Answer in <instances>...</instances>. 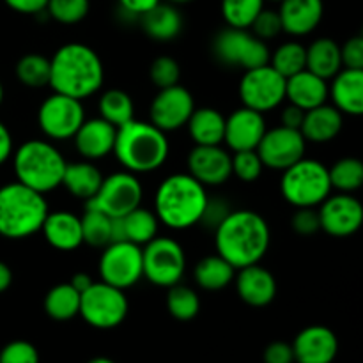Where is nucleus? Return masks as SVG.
I'll return each mask as SVG.
<instances>
[{"instance_id":"35","label":"nucleus","mask_w":363,"mask_h":363,"mask_svg":"<svg viewBox=\"0 0 363 363\" xmlns=\"http://www.w3.org/2000/svg\"><path fill=\"white\" fill-rule=\"evenodd\" d=\"M123 223L126 241L138 245V247H144V245H147L149 241L158 236V216L155 215V211L142 208V206H138L137 209L123 216Z\"/></svg>"},{"instance_id":"44","label":"nucleus","mask_w":363,"mask_h":363,"mask_svg":"<svg viewBox=\"0 0 363 363\" xmlns=\"http://www.w3.org/2000/svg\"><path fill=\"white\" fill-rule=\"evenodd\" d=\"M149 77L158 89L172 87V85L179 84L181 66L172 57L162 55L152 60L151 67H149Z\"/></svg>"},{"instance_id":"22","label":"nucleus","mask_w":363,"mask_h":363,"mask_svg":"<svg viewBox=\"0 0 363 363\" xmlns=\"http://www.w3.org/2000/svg\"><path fill=\"white\" fill-rule=\"evenodd\" d=\"M282 30L294 38L312 34L325 16L323 0H282L279 9Z\"/></svg>"},{"instance_id":"36","label":"nucleus","mask_w":363,"mask_h":363,"mask_svg":"<svg viewBox=\"0 0 363 363\" xmlns=\"http://www.w3.org/2000/svg\"><path fill=\"white\" fill-rule=\"evenodd\" d=\"M269 66L284 78L300 73L307 67V46L298 41L282 43L275 52L269 53Z\"/></svg>"},{"instance_id":"18","label":"nucleus","mask_w":363,"mask_h":363,"mask_svg":"<svg viewBox=\"0 0 363 363\" xmlns=\"http://www.w3.org/2000/svg\"><path fill=\"white\" fill-rule=\"evenodd\" d=\"M188 174L208 186H222L233 177V155L222 145H195L186 158Z\"/></svg>"},{"instance_id":"9","label":"nucleus","mask_w":363,"mask_h":363,"mask_svg":"<svg viewBox=\"0 0 363 363\" xmlns=\"http://www.w3.org/2000/svg\"><path fill=\"white\" fill-rule=\"evenodd\" d=\"M128 308L130 303L124 291L99 280L80 294L78 314L92 328L112 330L126 319Z\"/></svg>"},{"instance_id":"60","label":"nucleus","mask_w":363,"mask_h":363,"mask_svg":"<svg viewBox=\"0 0 363 363\" xmlns=\"http://www.w3.org/2000/svg\"><path fill=\"white\" fill-rule=\"evenodd\" d=\"M264 2H266V0H264ZM268 2H279L280 4V2H282V0H268Z\"/></svg>"},{"instance_id":"45","label":"nucleus","mask_w":363,"mask_h":363,"mask_svg":"<svg viewBox=\"0 0 363 363\" xmlns=\"http://www.w3.org/2000/svg\"><path fill=\"white\" fill-rule=\"evenodd\" d=\"M0 363H39V353L27 340H13L0 351Z\"/></svg>"},{"instance_id":"1","label":"nucleus","mask_w":363,"mask_h":363,"mask_svg":"<svg viewBox=\"0 0 363 363\" xmlns=\"http://www.w3.org/2000/svg\"><path fill=\"white\" fill-rule=\"evenodd\" d=\"M272 230L262 215L252 209L230 211L215 229V248L234 269L259 264L268 254Z\"/></svg>"},{"instance_id":"26","label":"nucleus","mask_w":363,"mask_h":363,"mask_svg":"<svg viewBox=\"0 0 363 363\" xmlns=\"http://www.w3.org/2000/svg\"><path fill=\"white\" fill-rule=\"evenodd\" d=\"M286 99L305 112L325 105L328 101V80L311 73L308 69L300 71L286 78Z\"/></svg>"},{"instance_id":"34","label":"nucleus","mask_w":363,"mask_h":363,"mask_svg":"<svg viewBox=\"0 0 363 363\" xmlns=\"http://www.w3.org/2000/svg\"><path fill=\"white\" fill-rule=\"evenodd\" d=\"M80 311V293L71 284H59L45 296V312L55 321H69Z\"/></svg>"},{"instance_id":"13","label":"nucleus","mask_w":363,"mask_h":363,"mask_svg":"<svg viewBox=\"0 0 363 363\" xmlns=\"http://www.w3.org/2000/svg\"><path fill=\"white\" fill-rule=\"evenodd\" d=\"M243 106L259 113H268L286 101V78L269 64L247 69L240 80Z\"/></svg>"},{"instance_id":"16","label":"nucleus","mask_w":363,"mask_h":363,"mask_svg":"<svg viewBox=\"0 0 363 363\" xmlns=\"http://www.w3.org/2000/svg\"><path fill=\"white\" fill-rule=\"evenodd\" d=\"M195 110V99L183 85L160 89L149 106V123L155 124L165 133L177 131L186 126L188 119Z\"/></svg>"},{"instance_id":"58","label":"nucleus","mask_w":363,"mask_h":363,"mask_svg":"<svg viewBox=\"0 0 363 363\" xmlns=\"http://www.w3.org/2000/svg\"><path fill=\"white\" fill-rule=\"evenodd\" d=\"M167 2H170V4H188V2H191V0H167Z\"/></svg>"},{"instance_id":"59","label":"nucleus","mask_w":363,"mask_h":363,"mask_svg":"<svg viewBox=\"0 0 363 363\" xmlns=\"http://www.w3.org/2000/svg\"><path fill=\"white\" fill-rule=\"evenodd\" d=\"M2 101H4V85L2 82H0V105H2Z\"/></svg>"},{"instance_id":"27","label":"nucleus","mask_w":363,"mask_h":363,"mask_svg":"<svg viewBox=\"0 0 363 363\" xmlns=\"http://www.w3.org/2000/svg\"><path fill=\"white\" fill-rule=\"evenodd\" d=\"M344 126V116L333 105H319L307 110L301 123V135L312 144H328L335 140Z\"/></svg>"},{"instance_id":"57","label":"nucleus","mask_w":363,"mask_h":363,"mask_svg":"<svg viewBox=\"0 0 363 363\" xmlns=\"http://www.w3.org/2000/svg\"><path fill=\"white\" fill-rule=\"evenodd\" d=\"M87 363H116V362H112L110 358H105V357H98V358H92V360Z\"/></svg>"},{"instance_id":"30","label":"nucleus","mask_w":363,"mask_h":363,"mask_svg":"<svg viewBox=\"0 0 363 363\" xmlns=\"http://www.w3.org/2000/svg\"><path fill=\"white\" fill-rule=\"evenodd\" d=\"M184 128L195 145H222L225 116L213 106H202L194 110Z\"/></svg>"},{"instance_id":"12","label":"nucleus","mask_w":363,"mask_h":363,"mask_svg":"<svg viewBox=\"0 0 363 363\" xmlns=\"http://www.w3.org/2000/svg\"><path fill=\"white\" fill-rule=\"evenodd\" d=\"M215 55L227 66H240L247 69L269 64V48L266 41L259 39L245 28H230L220 32L213 43Z\"/></svg>"},{"instance_id":"29","label":"nucleus","mask_w":363,"mask_h":363,"mask_svg":"<svg viewBox=\"0 0 363 363\" xmlns=\"http://www.w3.org/2000/svg\"><path fill=\"white\" fill-rule=\"evenodd\" d=\"M101 181L103 174L94 165V162L80 160V162L67 163L60 186L66 188L69 191V195H73L78 201L87 202L98 194L99 186H101Z\"/></svg>"},{"instance_id":"4","label":"nucleus","mask_w":363,"mask_h":363,"mask_svg":"<svg viewBox=\"0 0 363 363\" xmlns=\"http://www.w3.org/2000/svg\"><path fill=\"white\" fill-rule=\"evenodd\" d=\"M170 152L165 131L152 123L131 119L117 128L113 152L124 170L133 174H149L158 170L167 162Z\"/></svg>"},{"instance_id":"50","label":"nucleus","mask_w":363,"mask_h":363,"mask_svg":"<svg viewBox=\"0 0 363 363\" xmlns=\"http://www.w3.org/2000/svg\"><path fill=\"white\" fill-rule=\"evenodd\" d=\"M293 346L287 342H272L264 350V363H293Z\"/></svg>"},{"instance_id":"19","label":"nucleus","mask_w":363,"mask_h":363,"mask_svg":"<svg viewBox=\"0 0 363 363\" xmlns=\"http://www.w3.org/2000/svg\"><path fill=\"white\" fill-rule=\"evenodd\" d=\"M266 130H268V124H266L264 113L241 106L234 110L229 117H225L223 142L233 152L250 151V149H257Z\"/></svg>"},{"instance_id":"41","label":"nucleus","mask_w":363,"mask_h":363,"mask_svg":"<svg viewBox=\"0 0 363 363\" xmlns=\"http://www.w3.org/2000/svg\"><path fill=\"white\" fill-rule=\"evenodd\" d=\"M167 308L177 321H191L201 311V300L191 287L176 284V286L169 287Z\"/></svg>"},{"instance_id":"39","label":"nucleus","mask_w":363,"mask_h":363,"mask_svg":"<svg viewBox=\"0 0 363 363\" xmlns=\"http://www.w3.org/2000/svg\"><path fill=\"white\" fill-rule=\"evenodd\" d=\"M82 222V238L84 243L89 247L105 248L110 243V227H112V218L96 208L85 209Z\"/></svg>"},{"instance_id":"52","label":"nucleus","mask_w":363,"mask_h":363,"mask_svg":"<svg viewBox=\"0 0 363 363\" xmlns=\"http://www.w3.org/2000/svg\"><path fill=\"white\" fill-rule=\"evenodd\" d=\"M117 2H119V7L124 13L140 18L142 14H145L147 11H151L152 7L158 6L162 0H117Z\"/></svg>"},{"instance_id":"2","label":"nucleus","mask_w":363,"mask_h":363,"mask_svg":"<svg viewBox=\"0 0 363 363\" xmlns=\"http://www.w3.org/2000/svg\"><path fill=\"white\" fill-rule=\"evenodd\" d=\"M105 82V67L98 52L82 43L60 46L50 59V82L53 92L74 99L91 98Z\"/></svg>"},{"instance_id":"38","label":"nucleus","mask_w":363,"mask_h":363,"mask_svg":"<svg viewBox=\"0 0 363 363\" xmlns=\"http://www.w3.org/2000/svg\"><path fill=\"white\" fill-rule=\"evenodd\" d=\"M18 82L25 87L41 89L50 82V59L41 53H27L14 67Z\"/></svg>"},{"instance_id":"56","label":"nucleus","mask_w":363,"mask_h":363,"mask_svg":"<svg viewBox=\"0 0 363 363\" xmlns=\"http://www.w3.org/2000/svg\"><path fill=\"white\" fill-rule=\"evenodd\" d=\"M13 284V272L4 261H0V294L6 293Z\"/></svg>"},{"instance_id":"51","label":"nucleus","mask_w":363,"mask_h":363,"mask_svg":"<svg viewBox=\"0 0 363 363\" xmlns=\"http://www.w3.org/2000/svg\"><path fill=\"white\" fill-rule=\"evenodd\" d=\"M9 9L20 14H39L46 11L48 0H4Z\"/></svg>"},{"instance_id":"40","label":"nucleus","mask_w":363,"mask_h":363,"mask_svg":"<svg viewBox=\"0 0 363 363\" xmlns=\"http://www.w3.org/2000/svg\"><path fill=\"white\" fill-rule=\"evenodd\" d=\"M264 9V0H222V16L230 28L250 30L257 14Z\"/></svg>"},{"instance_id":"28","label":"nucleus","mask_w":363,"mask_h":363,"mask_svg":"<svg viewBox=\"0 0 363 363\" xmlns=\"http://www.w3.org/2000/svg\"><path fill=\"white\" fill-rule=\"evenodd\" d=\"M142 28L151 39L160 43H169L181 34L183 16L176 4L160 2L145 14L140 16Z\"/></svg>"},{"instance_id":"8","label":"nucleus","mask_w":363,"mask_h":363,"mask_svg":"<svg viewBox=\"0 0 363 363\" xmlns=\"http://www.w3.org/2000/svg\"><path fill=\"white\" fill-rule=\"evenodd\" d=\"M144 277L156 287H172L181 284L186 272V254L174 238L156 236L142 247Z\"/></svg>"},{"instance_id":"21","label":"nucleus","mask_w":363,"mask_h":363,"mask_svg":"<svg viewBox=\"0 0 363 363\" xmlns=\"http://www.w3.org/2000/svg\"><path fill=\"white\" fill-rule=\"evenodd\" d=\"M116 137L117 128L113 124H110L103 117H92L82 123L71 140L74 142V149L82 158L89 162H98L112 155Z\"/></svg>"},{"instance_id":"6","label":"nucleus","mask_w":363,"mask_h":363,"mask_svg":"<svg viewBox=\"0 0 363 363\" xmlns=\"http://www.w3.org/2000/svg\"><path fill=\"white\" fill-rule=\"evenodd\" d=\"M13 169L18 183L46 195L62 184L66 158L50 140L23 142L13 151Z\"/></svg>"},{"instance_id":"20","label":"nucleus","mask_w":363,"mask_h":363,"mask_svg":"<svg viewBox=\"0 0 363 363\" xmlns=\"http://www.w3.org/2000/svg\"><path fill=\"white\" fill-rule=\"evenodd\" d=\"M293 353L298 363H332L339 353V339L328 326H307L294 339Z\"/></svg>"},{"instance_id":"23","label":"nucleus","mask_w":363,"mask_h":363,"mask_svg":"<svg viewBox=\"0 0 363 363\" xmlns=\"http://www.w3.org/2000/svg\"><path fill=\"white\" fill-rule=\"evenodd\" d=\"M236 291L241 300L255 308L266 307L277 296V280L261 264H252L236 269Z\"/></svg>"},{"instance_id":"17","label":"nucleus","mask_w":363,"mask_h":363,"mask_svg":"<svg viewBox=\"0 0 363 363\" xmlns=\"http://www.w3.org/2000/svg\"><path fill=\"white\" fill-rule=\"evenodd\" d=\"M319 223L333 238H350L363 223V206L351 194H330L318 206Z\"/></svg>"},{"instance_id":"55","label":"nucleus","mask_w":363,"mask_h":363,"mask_svg":"<svg viewBox=\"0 0 363 363\" xmlns=\"http://www.w3.org/2000/svg\"><path fill=\"white\" fill-rule=\"evenodd\" d=\"M69 284L82 294L85 293L92 284H94V280H92V277L87 275V273H77V275H73V279H71Z\"/></svg>"},{"instance_id":"48","label":"nucleus","mask_w":363,"mask_h":363,"mask_svg":"<svg viewBox=\"0 0 363 363\" xmlns=\"http://www.w3.org/2000/svg\"><path fill=\"white\" fill-rule=\"evenodd\" d=\"M342 66L350 69H363V38L353 35L340 46Z\"/></svg>"},{"instance_id":"25","label":"nucleus","mask_w":363,"mask_h":363,"mask_svg":"<svg viewBox=\"0 0 363 363\" xmlns=\"http://www.w3.org/2000/svg\"><path fill=\"white\" fill-rule=\"evenodd\" d=\"M39 233H43L50 247L60 252H73L84 245L80 216L71 211L48 213Z\"/></svg>"},{"instance_id":"33","label":"nucleus","mask_w":363,"mask_h":363,"mask_svg":"<svg viewBox=\"0 0 363 363\" xmlns=\"http://www.w3.org/2000/svg\"><path fill=\"white\" fill-rule=\"evenodd\" d=\"M99 117L108 121L116 128L135 119V103L131 96L123 89H108L99 96Z\"/></svg>"},{"instance_id":"7","label":"nucleus","mask_w":363,"mask_h":363,"mask_svg":"<svg viewBox=\"0 0 363 363\" xmlns=\"http://www.w3.org/2000/svg\"><path fill=\"white\" fill-rule=\"evenodd\" d=\"M280 191L294 208H318L332 194L328 167L319 160L303 156L282 170Z\"/></svg>"},{"instance_id":"24","label":"nucleus","mask_w":363,"mask_h":363,"mask_svg":"<svg viewBox=\"0 0 363 363\" xmlns=\"http://www.w3.org/2000/svg\"><path fill=\"white\" fill-rule=\"evenodd\" d=\"M328 84V98L342 116L360 117L363 113V69L342 67Z\"/></svg>"},{"instance_id":"15","label":"nucleus","mask_w":363,"mask_h":363,"mask_svg":"<svg viewBox=\"0 0 363 363\" xmlns=\"http://www.w3.org/2000/svg\"><path fill=\"white\" fill-rule=\"evenodd\" d=\"M305 149H307V140L301 131L291 130L280 124L272 130H266L255 151L261 156L264 169L282 172L287 167L303 158Z\"/></svg>"},{"instance_id":"43","label":"nucleus","mask_w":363,"mask_h":363,"mask_svg":"<svg viewBox=\"0 0 363 363\" xmlns=\"http://www.w3.org/2000/svg\"><path fill=\"white\" fill-rule=\"evenodd\" d=\"M262 170L264 165L255 149L238 151L233 155V176L243 183H255L262 176Z\"/></svg>"},{"instance_id":"47","label":"nucleus","mask_w":363,"mask_h":363,"mask_svg":"<svg viewBox=\"0 0 363 363\" xmlns=\"http://www.w3.org/2000/svg\"><path fill=\"white\" fill-rule=\"evenodd\" d=\"M291 227L300 236H312L321 230L318 208H296V213L291 218Z\"/></svg>"},{"instance_id":"42","label":"nucleus","mask_w":363,"mask_h":363,"mask_svg":"<svg viewBox=\"0 0 363 363\" xmlns=\"http://www.w3.org/2000/svg\"><path fill=\"white\" fill-rule=\"evenodd\" d=\"M91 11V0H48L46 13L60 25H77Z\"/></svg>"},{"instance_id":"31","label":"nucleus","mask_w":363,"mask_h":363,"mask_svg":"<svg viewBox=\"0 0 363 363\" xmlns=\"http://www.w3.org/2000/svg\"><path fill=\"white\" fill-rule=\"evenodd\" d=\"M340 45L332 38H319L307 46V67L311 73L332 80L342 69Z\"/></svg>"},{"instance_id":"5","label":"nucleus","mask_w":363,"mask_h":363,"mask_svg":"<svg viewBox=\"0 0 363 363\" xmlns=\"http://www.w3.org/2000/svg\"><path fill=\"white\" fill-rule=\"evenodd\" d=\"M50 213L45 195L25 184H4L0 188V236L7 240H27L41 230Z\"/></svg>"},{"instance_id":"10","label":"nucleus","mask_w":363,"mask_h":363,"mask_svg":"<svg viewBox=\"0 0 363 363\" xmlns=\"http://www.w3.org/2000/svg\"><path fill=\"white\" fill-rule=\"evenodd\" d=\"M144 199V188L137 174L119 170L103 177L98 194L87 201L89 208H96L110 218H123L137 209Z\"/></svg>"},{"instance_id":"37","label":"nucleus","mask_w":363,"mask_h":363,"mask_svg":"<svg viewBox=\"0 0 363 363\" xmlns=\"http://www.w3.org/2000/svg\"><path fill=\"white\" fill-rule=\"evenodd\" d=\"M332 190L339 194H353L363 184V163L358 158H342L328 169Z\"/></svg>"},{"instance_id":"46","label":"nucleus","mask_w":363,"mask_h":363,"mask_svg":"<svg viewBox=\"0 0 363 363\" xmlns=\"http://www.w3.org/2000/svg\"><path fill=\"white\" fill-rule=\"evenodd\" d=\"M252 34L257 35L262 41H268V39H275L277 35L282 34V21H280L279 11L273 9H262L257 14V18L252 23Z\"/></svg>"},{"instance_id":"14","label":"nucleus","mask_w":363,"mask_h":363,"mask_svg":"<svg viewBox=\"0 0 363 363\" xmlns=\"http://www.w3.org/2000/svg\"><path fill=\"white\" fill-rule=\"evenodd\" d=\"M85 121V108L80 99L53 92L38 110V124L52 142L71 140Z\"/></svg>"},{"instance_id":"53","label":"nucleus","mask_w":363,"mask_h":363,"mask_svg":"<svg viewBox=\"0 0 363 363\" xmlns=\"http://www.w3.org/2000/svg\"><path fill=\"white\" fill-rule=\"evenodd\" d=\"M305 110L298 108L294 105H287L286 108L282 110V116H280V121H282V126L291 128V130H300L301 123H303Z\"/></svg>"},{"instance_id":"11","label":"nucleus","mask_w":363,"mask_h":363,"mask_svg":"<svg viewBox=\"0 0 363 363\" xmlns=\"http://www.w3.org/2000/svg\"><path fill=\"white\" fill-rule=\"evenodd\" d=\"M99 279L117 289H130L144 279L142 247L130 241H116L103 248L99 257Z\"/></svg>"},{"instance_id":"54","label":"nucleus","mask_w":363,"mask_h":363,"mask_svg":"<svg viewBox=\"0 0 363 363\" xmlns=\"http://www.w3.org/2000/svg\"><path fill=\"white\" fill-rule=\"evenodd\" d=\"M13 135L9 128L0 121V167L13 156Z\"/></svg>"},{"instance_id":"32","label":"nucleus","mask_w":363,"mask_h":363,"mask_svg":"<svg viewBox=\"0 0 363 363\" xmlns=\"http://www.w3.org/2000/svg\"><path fill=\"white\" fill-rule=\"evenodd\" d=\"M194 277L197 286L204 291H220L234 282L236 269L225 259L216 254L201 259L195 266Z\"/></svg>"},{"instance_id":"49","label":"nucleus","mask_w":363,"mask_h":363,"mask_svg":"<svg viewBox=\"0 0 363 363\" xmlns=\"http://www.w3.org/2000/svg\"><path fill=\"white\" fill-rule=\"evenodd\" d=\"M229 213H230V208L225 201H220V199H209L208 204H206L204 213H202L201 223L216 229V225H218V223L222 222Z\"/></svg>"},{"instance_id":"3","label":"nucleus","mask_w":363,"mask_h":363,"mask_svg":"<svg viewBox=\"0 0 363 363\" xmlns=\"http://www.w3.org/2000/svg\"><path fill=\"white\" fill-rule=\"evenodd\" d=\"M208 190L188 172L170 174L155 194V215L172 230H186L201 223L208 204Z\"/></svg>"}]
</instances>
